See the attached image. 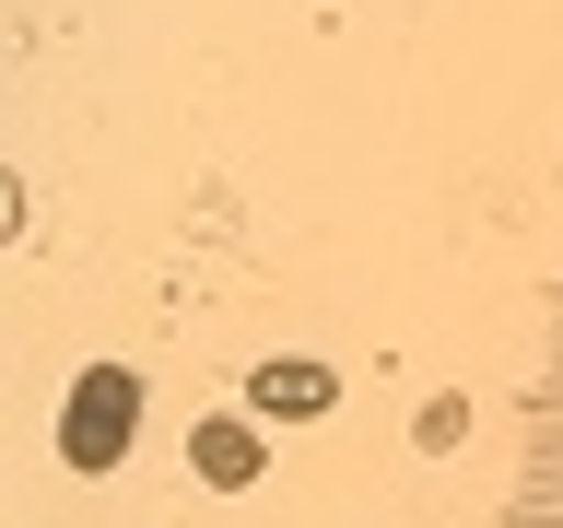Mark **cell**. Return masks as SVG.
Here are the masks:
<instances>
[{
    "label": "cell",
    "mask_w": 563,
    "mask_h": 528,
    "mask_svg": "<svg viewBox=\"0 0 563 528\" xmlns=\"http://www.w3.org/2000/svg\"><path fill=\"white\" fill-rule=\"evenodd\" d=\"M130 411H141V387L118 376V364H106V376H82V387H70V411H59V447L82 458V470H106V458L130 447Z\"/></svg>",
    "instance_id": "6da1fadb"
},
{
    "label": "cell",
    "mask_w": 563,
    "mask_h": 528,
    "mask_svg": "<svg viewBox=\"0 0 563 528\" xmlns=\"http://www.w3.org/2000/svg\"><path fill=\"white\" fill-rule=\"evenodd\" d=\"M258 411H282V422L329 411V364H271V376H258Z\"/></svg>",
    "instance_id": "7a4b0ae2"
},
{
    "label": "cell",
    "mask_w": 563,
    "mask_h": 528,
    "mask_svg": "<svg viewBox=\"0 0 563 528\" xmlns=\"http://www.w3.org/2000/svg\"><path fill=\"white\" fill-rule=\"evenodd\" d=\"M258 458H271V447H258L246 422H200V470H211V482H258Z\"/></svg>",
    "instance_id": "3957f363"
},
{
    "label": "cell",
    "mask_w": 563,
    "mask_h": 528,
    "mask_svg": "<svg viewBox=\"0 0 563 528\" xmlns=\"http://www.w3.org/2000/svg\"><path fill=\"white\" fill-rule=\"evenodd\" d=\"M0 223H12V176H0Z\"/></svg>",
    "instance_id": "277c9868"
}]
</instances>
